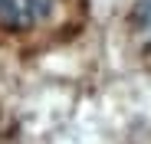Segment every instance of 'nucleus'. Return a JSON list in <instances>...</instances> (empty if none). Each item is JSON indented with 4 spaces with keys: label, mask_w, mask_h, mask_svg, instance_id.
I'll list each match as a JSON object with an SVG mask.
<instances>
[{
    "label": "nucleus",
    "mask_w": 151,
    "mask_h": 144,
    "mask_svg": "<svg viewBox=\"0 0 151 144\" xmlns=\"http://www.w3.org/2000/svg\"><path fill=\"white\" fill-rule=\"evenodd\" d=\"M56 0H0V30L27 33L49 16Z\"/></svg>",
    "instance_id": "nucleus-1"
},
{
    "label": "nucleus",
    "mask_w": 151,
    "mask_h": 144,
    "mask_svg": "<svg viewBox=\"0 0 151 144\" xmlns=\"http://www.w3.org/2000/svg\"><path fill=\"white\" fill-rule=\"evenodd\" d=\"M132 23H135V33L151 46V0H135Z\"/></svg>",
    "instance_id": "nucleus-2"
}]
</instances>
